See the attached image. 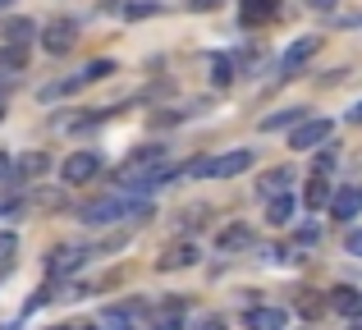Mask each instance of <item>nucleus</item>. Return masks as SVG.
I'll list each match as a JSON object with an SVG mask.
<instances>
[{"label": "nucleus", "instance_id": "1", "mask_svg": "<svg viewBox=\"0 0 362 330\" xmlns=\"http://www.w3.org/2000/svg\"><path fill=\"white\" fill-rule=\"evenodd\" d=\"M74 42H78V23L74 18H51L46 23V33H42V46L51 55H64V51H74Z\"/></svg>", "mask_w": 362, "mask_h": 330}, {"label": "nucleus", "instance_id": "2", "mask_svg": "<svg viewBox=\"0 0 362 330\" xmlns=\"http://www.w3.org/2000/svg\"><path fill=\"white\" fill-rule=\"evenodd\" d=\"M101 175V156L97 152H74L69 161L60 165V179L64 184H88V179Z\"/></svg>", "mask_w": 362, "mask_h": 330}, {"label": "nucleus", "instance_id": "3", "mask_svg": "<svg viewBox=\"0 0 362 330\" xmlns=\"http://www.w3.org/2000/svg\"><path fill=\"white\" fill-rule=\"evenodd\" d=\"M326 138H330V119H303L289 134V147L293 152H312V147H321Z\"/></svg>", "mask_w": 362, "mask_h": 330}, {"label": "nucleus", "instance_id": "4", "mask_svg": "<svg viewBox=\"0 0 362 330\" xmlns=\"http://www.w3.org/2000/svg\"><path fill=\"white\" fill-rule=\"evenodd\" d=\"M321 51V37H298V42L284 51V60H280V69H284V78H293V73L303 69V64L312 60V55Z\"/></svg>", "mask_w": 362, "mask_h": 330}, {"label": "nucleus", "instance_id": "5", "mask_svg": "<svg viewBox=\"0 0 362 330\" xmlns=\"http://www.w3.org/2000/svg\"><path fill=\"white\" fill-rule=\"evenodd\" d=\"M247 165H252V152H247V147H239V152L216 156V161L206 165V175H211V179H234V175H243Z\"/></svg>", "mask_w": 362, "mask_h": 330}, {"label": "nucleus", "instance_id": "6", "mask_svg": "<svg viewBox=\"0 0 362 330\" xmlns=\"http://www.w3.org/2000/svg\"><path fill=\"white\" fill-rule=\"evenodd\" d=\"M275 14H280V0H243L239 5V23L243 28H262V23H271Z\"/></svg>", "mask_w": 362, "mask_h": 330}, {"label": "nucleus", "instance_id": "7", "mask_svg": "<svg viewBox=\"0 0 362 330\" xmlns=\"http://www.w3.org/2000/svg\"><path fill=\"white\" fill-rule=\"evenodd\" d=\"M330 211H335V220H354V216L362 211V188L358 184L339 188V193L330 197Z\"/></svg>", "mask_w": 362, "mask_h": 330}, {"label": "nucleus", "instance_id": "8", "mask_svg": "<svg viewBox=\"0 0 362 330\" xmlns=\"http://www.w3.org/2000/svg\"><path fill=\"white\" fill-rule=\"evenodd\" d=\"M247 330H289V312L284 307H252L247 312Z\"/></svg>", "mask_w": 362, "mask_h": 330}, {"label": "nucleus", "instance_id": "9", "mask_svg": "<svg viewBox=\"0 0 362 330\" xmlns=\"http://www.w3.org/2000/svg\"><path fill=\"white\" fill-rule=\"evenodd\" d=\"M193 261H197V243H170L156 266L160 271H184V266H193Z\"/></svg>", "mask_w": 362, "mask_h": 330}, {"label": "nucleus", "instance_id": "10", "mask_svg": "<svg viewBox=\"0 0 362 330\" xmlns=\"http://www.w3.org/2000/svg\"><path fill=\"white\" fill-rule=\"evenodd\" d=\"M0 37H5L9 46H28L37 37V23H33V18H23V14H14V18H5V23H0Z\"/></svg>", "mask_w": 362, "mask_h": 330}, {"label": "nucleus", "instance_id": "11", "mask_svg": "<svg viewBox=\"0 0 362 330\" xmlns=\"http://www.w3.org/2000/svg\"><path fill=\"white\" fill-rule=\"evenodd\" d=\"M83 248H55L51 257H46V271H51V276H69V271H78L83 266Z\"/></svg>", "mask_w": 362, "mask_h": 330}, {"label": "nucleus", "instance_id": "12", "mask_svg": "<svg viewBox=\"0 0 362 330\" xmlns=\"http://www.w3.org/2000/svg\"><path fill=\"white\" fill-rule=\"evenodd\" d=\"M330 307L358 322V317H362V294H358L354 285H339V289H330Z\"/></svg>", "mask_w": 362, "mask_h": 330}, {"label": "nucleus", "instance_id": "13", "mask_svg": "<svg viewBox=\"0 0 362 330\" xmlns=\"http://www.w3.org/2000/svg\"><path fill=\"white\" fill-rule=\"evenodd\" d=\"M156 161H160V147H142V152H133L129 161H124V184L142 179V170H151Z\"/></svg>", "mask_w": 362, "mask_h": 330}, {"label": "nucleus", "instance_id": "14", "mask_svg": "<svg viewBox=\"0 0 362 330\" xmlns=\"http://www.w3.org/2000/svg\"><path fill=\"white\" fill-rule=\"evenodd\" d=\"M330 197H335V188H330V179H326V175H317L308 188H303V206H308V211H321Z\"/></svg>", "mask_w": 362, "mask_h": 330}, {"label": "nucleus", "instance_id": "15", "mask_svg": "<svg viewBox=\"0 0 362 330\" xmlns=\"http://www.w3.org/2000/svg\"><path fill=\"white\" fill-rule=\"evenodd\" d=\"M28 69V46H5L0 51V78H14Z\"/></svg>", "mask_w": 362, "mask_h": 330}, {"label": "nucleus", "instance_id": "16", "mask_svg": "<svg viewBox=\"0 0 362 330\" xmlns=\"http://www.w3.org/2000/svg\"><path fill=\"white\" fill-rule=\"evenodd\" d=\"M266 220H271V225H289L293 220V197L289 193L271 197V202H266Z\"/></svg>", "mask_w": 362, "mask_h": 330}, {"label": "nucleus", "instance_id": "17", "mask_svg": "<svg viewBox=\"0 0 362 330\" xmlns=\"http://www.w3.org/2000/svg\"><path fill=\"white\" fill-rule=\"evenodd\" d=\"M247 243H252V230H247V225H230V230H221V239H216V248L234 252V248H247Z\"/></svg>", "mask_w": 362, "mask_h": 330}, {"label": "nucleus", "instance_id": "18", "mask_svg": "<svg viewBox=\"0 0 362 330\" xmlns=\"http://www.w3.org/2000/svg\"><path fill=\"white\" fill-rule=\"evenodd\" d=\"M211 88H230L234 83V64H230V55H211Z\"/></svg>", "mask_w": 362, "mask_h": 330}, {"label": "nucleus", "instance_id": "19", "mask_svg": "<svg viewBox=\"0 0 362 330\" xmlns=\"http://www.w3.org/2000/svg\"><path fill=\"white\" fill-rule=\"evenodd\" d=\"M289 184H293L289 170H271V175L262 179V193H266V197H280V193H289Z\"/></svg>", "mask_w": 362, "mask_h": 330}, {"label": "nucleus", "instance_id": "20", "mask_svg": "<svg viewBox=\"0 0 362 330\" xmlns=\"http://www.w3.org/2000/svg\"><path fill=\"white\" fill-rule=\"evenodd\" d=\"M46 165H51V161H46V152H28L23 161L14 165V175H18V179H37V175H42Z\"/></svg>", "mask_w": 362, "mask_h": 330}, {"label": "nucleus", "instance_id": "21", "mask_svg": "<svg viewBox=\"0 0 362 330\" xmlns=\"http://www.w3.org/2000/svg\"><path fill=\"white\" fill-rule=\"evenodd\" d=\"M119 14L124 18H151V14H160V5H156V0H124Z\"/></svg>", "mask_w": 362, "mask_h": 330}, {"label": "nucleus", "instance_id": "22", "mask_svg": "<svg viewBox=\"0 0 362 330\" xmlns=\"http://www.w3.org/2000/svg\"><path fill=\"white\" fill-rule=\"evenodd\" d=\"M284 124H303V110H284V115L262 119V129H266V134H275V129H284Z\"/></svg>", "mask_w": 362, "mask_h": 330}, {"label": "nucleus", "instance_id": "23", "mask_svg": "<svg viewBox=\"0 0 362 330\" xmlns=\"http://www.w3.org/2000/svg\"><path fill=\"white\" fill-rule=\"evenodd\" d=\"M179 307H184V303H170L165 312L156 317V326H151V330H184V326H179Z\"/></svg>", "mask_w": 362, "mask_h": 330}, {"label": "nucleus", "instance_id": "24", "mask_svg": "<svg viewBox=\"0 0 362 330\" xmlns=\"http://www.w3.org/2000/svg\"><path fill=\"white\" fill-rule=\"evenodd\" d=\"M14 252H18V239H14V234H0V266H5Z\"/></svg>", "mask_w": 362, "mask_h": 330}, {"label": "nucleus", "instance_id": "25", "mask_svg": "<svg viewBox=\"0 0 362 330\" xmlns=\"http://www.w3.org/2000/svg\"><path fill=\"white\" fill-rule=\"evenodd\" d=\"M298 312H303V317H317V312H321V298H317V294H303V298H298Z\"/></svg>", "mask_w": 362, "mask_h": 330}, {"label": "nucleus", "instance_id": "26", "mask_svg": "<svg viewBox=\"0 0 362 330\" xmlns=\"http://www.w3.org/2000/svg\"><path fill=\"white\" fill-rule=\"evenodd\" d=\"M193 330H225V322H221V317H202Z\"/></svg>", "mask_w": 362, "mask_h": 330}, {"label": "nucleus", "instance_id": "27", "mask_svg": "<svg viewBox=\"0 0 362 330\" xmlns=\"http://www.w3.org/2000/svg\"><path fill=\"white\" fill-rule=\"evenodd\" d=\"M344 248H349V252H358V257H362V230H354V234H349V239H344Z\"/></svg>", "mask_w": 362, "mask_h": 330}, {"label": "nucleus", "instance_id": "28", "mask_svg": "<svg viewBox=\"0 0 362 330\" xmlns=\"http://www.w3.org/2000/svg\"><path fill=\"white\" fill-rule=\"evenodd\" d=\"M221 5V0H188V9H197V14H202V9H216Z\"/></svg>", "mask_w": 362, "mask_h": 330}, {"label": "nucleus", "instance_id": "29", "mask_svg": "<svg viewBox=\"0 0 362 330\" xmlns=\"http://www.w3.org/2000/svg\"><path fill=\"white\" fill-rule=\"evenodd\" d=\"M5 211H18V202H14V197H0V216H5Z\"/></svg>", "mask_w": 362, "mask_h": 330}, {"label": "nucleus", "instance_id": "30", "mask_svg": "<svg viewBox=\"0 0 362 330\" xmlns=\"http://www.w3.org/2000/svg\"><path fill=\"white\" fill-rule=\"evenodd\" d=\"M308 5H312V9H335L339 0H308Z\"/></svg>", "mask_w": 362, "mask_h": 330}, {"label": "nucleus", "instance_id": "31", "mask_svg": "<svg viewBox=\"0 0 362 330\" xmlns=\"http://www.w3.org/2000/svg\"><path fill=\"white\" fill-rule=\"evenodd\" d=\"M349 124H362V101H358L354 110H349Z\"/></svg>", "mask_w": 362, "mask_h": 330}, {"label": "nucleus", "instance_id": "32", "mask_svg": "<svg viewBox=\"0 0 362 330\" xmlns=\"http://www.w3.org/2000/svg\"><path fill=\"white\" fill-rule=\"evenodd\" d=\"M5 175H9V156L0 152V179H5Z\"/></svg>", "mask_w": 362, "mask_h": 330}, {"label": "nucleus", "instance_id": "33", "mask_svg": "<svg viewBox=\"0 0 362 330\" xmlns=\"http://www.w3.org/2000/svg\"><path fill=\"white\" fill-rule=\"evenodd\" d=\"M51 330H78V326H51Z\"/></svg>", "mask_w": 362, "mask_h": 330}, {"label": "nucleus", "instance_id": "34", "mask_svg": "<svg viewBox=\"0 0 362 330\" xmlns=\"http://www.w3.org/2000/svg\"><path fill=\"white\" fill-rule=\"evenodd\" d=\"M349 330H362V322H354V326H349Z\"/></svg>", "mask_w": 362, "mask_h": 330}, {"label": "nucleus", "instance_id": "35", "mask_svg": "<svg viewBox=\"0 0 362 330\" xmlns=\"http://www.w3.org/2000/svg\"><path fill=\"white\" fill-rule=\"evenodd\" d=\"M78 330H97V326H78Z\"/></svg>", "mask_w": 362, "mask_h": 330}]
</instances>
